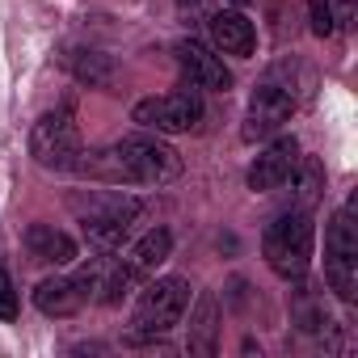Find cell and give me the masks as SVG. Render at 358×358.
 <instances>
[{"label": "cell", "mask_w": 358, "mask_h": 358, "mask_svg": "<svg viewBox=\"0 0 358 358\" xmlns=\"http://www.w3.org/2000/svg\"><path fill=\"white\" fill-rule=\"evenodd\" d=\"M324 257H358V224H354V199L329 220L324 228Z\"/></svg>", "instance_id": "cell-15"}, {"label": "cell", "mask_w": 358, "mask_h": 358, "mask_svg": "<svg viewBox=\"0 0 358 358\" xmlns=\"http://www.w3.org/2000/svg\"><path fill=\"white\" fill-rule=\"evenodd\" d=\"M0 320H17V291L9 270H0Z\"/></svg>", "instance_id": "cell-22"}, {"label": "cell", "mask_w": 358, "mask_h": 358, "mask_svg": "<svg viewBox=\"0 0 358 358\" xmlns=\"http://www.w3.org/2000/svg\"><path fill=\"white\" fill-rule=\"evenodd\" d=\"M80 127L72 122L68 110H55V114H43L30 131V156L43 164V169H76L80 160Z\"/></svg>", "instance_id": "cell-5"}, {"label": "cell", "mask_w": 358, "mask_h": 358, "mask_svg": "<svg viewBox=\"0 0 358 358\" xmlns=\"http://www.w3.org/2000/svg\"><path fill=\"white\" fill-rule=\"evenodd\" d=\"M232 5H249V0H232Z\"/></svg>", "instance_id": "cell-25"}, {"label": "cell", "mask_w": 358, "mask_h": 358, "mask_svg": "<svg viewBox=\"0 0 358 358\" xmlns=\"http://www.w3.org/2000/svg\"><path fill=\"white\" fill-rule=\"evenodd\" d=\"M85 236H89L93 249L114 253V249H122V241L131 236V224H85Z\"/></svg>", "instance_id": "cell-21"}, {"label": "cell", "mask_w": 358, "mask_h": 358, "mask_svg": "<svg viewBox=\"0 0 358 358\" xmlns=\"http://www.w3.org/2000/svg\"><path fill=\"white\" fill-rule=\"evenodd\" d=\"M76 173H80V177H89V182H106V186H122V182H127V169H122V160H118V152H114V148L80 152ZM127 186H131V182H127Z\"/></svg>", "instance_id": "cell-16"}, {"label": "cell", "mask_w": 358, "mask_h": 358, "mask_svg": "<svg viewBox=\"0 0 358 358\" xmlns=\"http://www.w3.org/2000/svg\"><path fill=\"white\" fill-rule=\"evenodd\" d=\"M312 241H316V228H312V211H291V215H278L270 228H266V262L274 274L282 278H303L308 266H312Z\"/></svg>", "instance_id": "cell-1"}, {"label": "cell", "mask_w": 358, "mask_h": 358, "mask_svg": "<svg viewBox=\"0 0 358 358\" xmlns=\"http://www.w3.org/2000/svg\"><path fill=\"white\" fill-rule=\"evenodd\" d=\"M131 118L148 131H164V135H182V131H194L203 122V93L194 85H182L173 93H160V97H143L135 101Z\"/></svg>", "instance_id": "cell-3"}, {"label": "cell", "mask_w": 358, "mask_h": 358, "mask_svg": "<svg viewBox=\"0 0 358 358\" xmlns=\"http://www.w3.org/2000/svg\"><path fill=\"white\" fill-rule=\"evenodd\" d=\"M324 278L341 299H354L358 287V257H324Z\"/></svg>", "instance_id": "cell-18"}, {"label": "cell", "mask_w": 358, "mask_h": 358, "mask_svg": "<svg viewBox=\"0 0 358 358\" xmlns=\"http://www.w3.org/2000/svg\"><path fill=\"white\" fill-rule=\"evenodd\" d=\"M26 253L34 262H47V266H68V262H76V241L51 224H30L26 228Z\"/></svg>", "instance_id": "cell-12"}, {"label": "cell", "mask_w": 358, "mask_h": 358, "mask_svg": "<svg viewBox=\"0 0 358 358\" xmlns=\"http://www.w3.org/2000/svg\"><path fill=\"white\" fill-rule=\"evenodd\" d=\"M186 303H190V282H186V278H156V282L139 295L131 324H135V333L160 337V333H169L173 324H182Z\"/></svg>", "instance_id": "cell-4"}, {"label": "cell", "mask_w": 358, "mask_h": 358, "mask_svg": "<svg viewBox=\"0 0 358 358\" xmlns=\"http://www.w3.org/2000/svg\"><path fill=\"white\" fill-rule=\"evenodd\" d=\"M291 182H295V211H312L316 199H320V190H324V169H320V160H312V156L303 160L299 156Z\"/></svg>", "instance_id": "cell-17"}, {"label": "cell", "mask_w": 358, "mask_h": 358, "mask_svg": "<svg viewBox=\"0 0 358 358\" xmlns=\"http://www.w3.org/2000/svg\"><path fill=\"white\" fill-rule=\"evenodd\" d=\"M295 324H299L303 333H320V329H329L324 303H320L308 287H299V291H295Z\"/></svg>", "instance_id": "cell-19"}, {"label": "cell", "mask_w": 358, "mask_h": 358, "mask_svg": "<svg viewBox=\"0 0 358 358\" xmlns=\"http://www.w3.org/2000/svg\"><path fill=\"white\" fill-rule=\"evenodd\" d=\"M308 5H312V9H329V5H333V0H308Z\"/></svg>", "instance_id": "cell-24"}, {"label": "cell", "mask_w": 358, "mask_h": 358, "mask_svg": "<svg viewBox=\"0 0 358 358\" xmlns=\"http://www.w3.org/2000/svg\"><path fill=\"white\" fill-rule=\"evenodd\" d=\"M177 5H182V9H203L207 0H177Z\"/></svg>", "instance_id": "cell-23"}, {"label": "cell", "mask_w": 358, "mask_h": 358, "mask_svg": "<svg viewBox=\"0 0 358 358\" xmlns=\"http://www.w3.org/2000/svg\"><path fill=\"white\" fill-rule=\"evenodd\" d=\"M211 43L224 51V55H253V43H257V34H253V22L245 17V13H236V9H220L215 17H211Z\"/></svg>", "instance_id": "cell-10"}, {"label": "cell", "mask_w": 358, "mask_h": 358, "mask_svg": "<svg viewBox=\"0 0 358 358\" xmlns=\"http://www.w3.org/2000/svg\"><path fill=\"white\" fill-rule=\"evenodd\" d=\"M291 114H295V97H291L287 89H278V85H262V89L253 93V101H249V114H245L241 135H245L249 143L270 139Z\"/></svg>", "instance_id": "cell-6"}, {"label": "cell", "mask_w": 358, "mask_h": 358, "mask_svg": "<svg viewBox=\"0 0 358 358\" xmlns=\"http://www.w3.org/2000/svg\"><path fill=\"white\" fill-rule=\"evenodd\" d=\"M131 186H169L182 177V156L152 135H127L114 143Z\"/></svg>", "instance_id": "cell-2"}, {"label": "cell", "mask_w": 358, "mask_h": 358, "mask_svg": "<svg viewBox=\"0 0 358 358\" xmlns=\"http://www.w3.org/2000/svg\"><path fill=\"white\" fill-rule=\"evenodd\" d=\"M85 287L76 278H43L34 287V308L43 316H76L85 308Z\"/></svg>", "instance_id": "cell-11"}, {"label": "cell", "mask_w": 358, "mask_h": 358, "mask_svg": "<svg viewBox=\"0 0 358 358\" xmlns=\"http://www.w3.org/2000/svg\"><path fill=\"white\" fill-rule=\"evenodd\" d=\"M72 211L80 215V224H135V215L143 211L139 199L118 194V190H97V194H80L72 199Z\"/></svg>", "instance_id": "cell-9"}, {"label": "cell", "mask_w": 358, "mask_h": 358, "mask_svg": "<svg viewBox=\"0 0 358 358\" xmlns=\"http://www.w3.org/2000/svg\"><path fill=\"white\" fill-rule=\"evenodd\" d=\"M169 253H173V236H169V228H152V232H143V236L131 245L127 266L143 278V274H152L156 266H164V262H169Z\"/></svg>", "instance_id": "cell-14"}, {"label": "cell", "mask_w": 358, "mask_h": 358, "mask_svg": "<svg viewBox=\"0 0 358 358\" xmlns=\"http://www.w3.org/2000/svg\"><path fill=\"white\" fill-rule=\"evenodd\" d=\"M72 72L89 85H110V59L97 51H76L72 55Z\"/></svg>", "instance_id": "cell-20"}, {"label": "cell", "mask_w": 358, "mask_h": 358, "mask_svg": "<svg viewBox=\"0 0 358 358\" xmlns=\"http://www.w3.org/2000/svg\"><path fill=\"white\" fill-rule=\"evenodd\" d=\"M186 345H190V354H203V358L215 354V345H220V303H215V295H199Z\"/></svg>", "instance_id": "cell-13"}, {"label": "cell", "mask_w": 358, "mask_h": 358, "mask_svg": "<svg viewBox=\"0 0 358 358\" xmlns=\"http://www.w3.org/2000/svg\"><path fill=\"white\" fill-rule=\"evenodd\" d=\"M177 64H182V72L190 76L194 89H211V93H228L232 89V72L199 38H182V43H177Z\"/></svg>", "instance_id": "cell-7"}, {"label": "cell", "mask_w": 358, "mask_h": 358, "mask_svg": "<svg viewBox=\"0 0 358 358\" xmlns=\"http://www.w3.org/2000/svg\"><path fill=\"white\" fill-rule=\"evenodd\" d=\"M295 164H299V143H295L291 135L274 139V143L253 160V169H249V190H262V194L282 190V186L291 182Z\"/></svg>", "instance_id": "cell-8"}]
</instances>
